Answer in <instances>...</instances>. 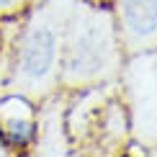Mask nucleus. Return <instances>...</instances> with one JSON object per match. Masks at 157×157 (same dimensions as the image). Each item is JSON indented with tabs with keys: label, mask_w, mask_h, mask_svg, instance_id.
Returning a JSON list of instances; mask_svg holds the SVG:
<instances>
[{
	"label": "nucleus",
	"mask_w": 157,
	"mask_h": 157,
	"mask_svg": "<svg viewBox=\"0 0 157 157\" xmlns=\"http://www.w3.org/2000/svg\"><path fill=\"white\" fill-rule=\"evenodd\" d=\"M121 70V44L113 13L95 3L77 0L59 62V82L64 88H98Z\"/></svg>",
	"instance_id": "nucleus-1"
},
{
	"label": "nucleus",
	"mask_w": 157,
	"mask_h": 157,
	"mask_svg": "<svg viewBox=\"0 0 157 157\" xmlns=\"http://www.w3.org/2000/svg\"><path fill=\"white\" fill-rule=\"evenodd\" d=\"M77 0H44L18 34L13 85L18 93L39 98L59 85L64 31Z\"/></svg>",
	"instance_id": "nucleus-2"
},
{
	"label": "nucleus",
	"mask_w": 157,
	"mask_h": 157,
	"mask_svg": "<svg viewBox=\"0 0 157 157\" xmlns=\"http://www.w3.org/2000/svg\"><path fill=\"white\" fill-rule=\"evenodd\" d=\"M134 134L142 144L157 147V47L134 54L124 70Z\"/></svg>",
	"instance_id": "nucleus-3"
},
{
	"label": "nucleus",
	"mask_w": 157,
	"mask_h": 157,
	"mask_svg": "<svg viewBox=\"0 0 157 157\" xmlns=\"http://www.w3.org/2000/svg\"><path fill=\"white\" fill-rule=\"evenodd\" d=\"M119 44L132 54L157 47V0H116Z\"/></svg>",
	"instance_id": "nucleus-4"
},
{
	"label": "nucleus",
	"mask_w": 157,
	"mask_h": 157,
	"mask_svg": "<svg viewBox=\"0 0 157 157\" xmlns=\"http://www.w3.org/2000/svg\"><path fill=\"white\" fill-rule=\"evenodd\" d=\"M36 136V121L31 106L23 98L13 95L0 103V142L5 147H26Z\"/></svg>",
	"instance_id": "nucleus-5"
},
{
	"label": "nucleus",
	"mask_w": 157,
	"mask_h": 157,
	"mask_svg": "<svg viewBox=\"0 0 157 157\" xmlns=\"http://www.w3.org/2000/svg\"><path fill=\"white\" fill-rule=\"evenodd\" d=\"M26 0H0V13H10L16 8H21Z\"/></svg>",
	"instance_id": "nucleus-6"
},
{
	"label": "nucleus",
	"mask_w": 157,
	"mask_h": 157,
	"mask_svg": "<svg viewBox=\"0 0 157 157\" xmlns=\"http://www.w3.org/2000/svg\"><path fill=\"white\" fill-rule=\"evenodd\" d=\"M93 3H98V0H93Z\"/></svg>",
	"instance_id": "nucleus-7"
}]
</instances>
